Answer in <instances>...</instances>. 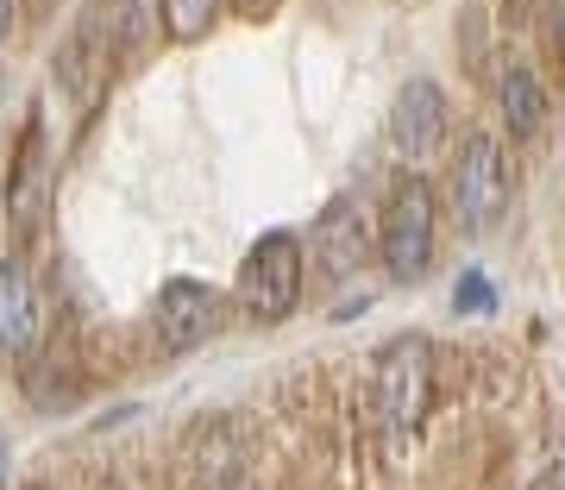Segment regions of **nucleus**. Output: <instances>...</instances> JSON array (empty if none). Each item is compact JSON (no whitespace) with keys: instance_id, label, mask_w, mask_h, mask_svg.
<instances>
[{"instance_id":"nucleus-1","label":"nucleus","mask_w":565,"mask_h":490,"mask_svg":"<svg viewBox=\"0 0 565 490\" xmlns=\"http://www.w3.org/2000/svg\"><path fill=\"white\" fill-rule=\"evenodd\" d=\"M434 245H440V202L422 177H403L390 189L384 221H377V252H384V270L396 284H415L434 265Z\"/></svg>"},{"instance_id":"nucleus-2","label":"nucleus","mask_w":565,"mask_h":490,"mask_svg":"<svg viewBox=\"0 0 565 490\" xmlns=\"http://www.w3.org/2000/svg\"><path fill=\"white\" fill-rule=\"evenodd\" d=\"M515 195V170L497 132H465L459 158H452V214L465 221V233H490L509 214Z\"/></svg>"},{"instance_id":"nucleus-3","label":"nucleus","mask_w":565,"mask_h":490,"mask_svg":"<svg viewBox=\"0 0 565 490\" xmlns=\"http://www.w3.org/2000/svg\"><path fill=\"white\" fill-rule=\"evenodd\" d=\"M302 270H308V258H302L296 233H264L239 265V308L264 327L289 321L296 302H302Z\"/></svg>"},{"instance_id":"nucleus-4","label":"nucleus","mask_w":565,"mask_h":490,"mask_svg":"<svg viewBox=\"0 0 565 490\" xmlns=\"http://www.w3.org/2000/svg\"><path fill=\"white\" fill-rule=\"evenodd\" d=\"M377 408H384L390 440H408L427 422V408H434V347L422 333H403L377 352Z\"/></svg>"},{"instance_id":"nucleus-5","label":"nucleus","mask_w":565,"mask_h":490,"mask_svg":"<svg viewBox=\"0 0 565 490\" xmlns=\"http://www.w3.org/2000/svg\"><path fill=\"white\" fill-rule=\"evenodd\" d=\"M151 327H158L163 352H195L202 340H214V327H221V289L195 284V277H170V284L158 289Z\"/></svg>"},{"instance_id":"nucleus-6","label":"nucleus","mask_w":565,"mask_h":490,"mask_svg":"<svg viewBox=\"0 0 565 490\" xmlns=\"http://www.w3.org/2000/svg\"><path fill=\"white\" fill-rule=\"evenodd\" d=\"M390 139H396V151H403L408 163H427L434 151H440L446 139V95L440 82H403L396 88V107H390Z\"/></svg>"},{"instance_id":"nucleus-7","label":"nucleus","mask_w":565,"mask_h":490,"mask_svg":"<svg viewBox=\"0 0 565 490\" xmlns=\"http://www.w3.org/2000/svg\"><path fill=\"white\" fill-rule=\"evenodd\" d=\"M44 340V308H39V289H32V270L20 258H0V352L7 359H32Z\"/></svg>"},{"instance_id":"nucleus-8","label":"nucleus","mask_w":565,"mask_h":490,"mask_svg":"<svg viewBox=\"0 0 565 490\" xmlns=\"http://www.w3.org/2000/svg\"><path fill=\"white\" fill-rule=\"evenodd\" d=\"M44 202H51V158H44V126L32 120L20 139V158L7 170V221L20 233H39Z\"/></svg>"},{"instance_id":"nucleus-9","label":"nucleus","mask_w":565,"mask_h":490,"mask_svg":"<svg viewBox=\"0 0 565 490\" xmlns=\"http://www.w3.org/2000/svg\"><path fill=\"white\" fill-rule=\"evenodd\" d=\"M497 114H503L509 139H534L546 126V88L527 63H503V76H497Z\"/></svg>"},{"instance_id":"nucleus-10","label":"nucleus","mask_w":565,"mask_h":490,"mask_svg":"<svg viewBox=\"0 0 565 490\" xmlns=\"http://www.w3.org/2000/svg\"><path fill=\"white\" fill-rule=\"evenodd\" d=\"M315 252L327 258V270H333V277H352V270H359V258H364V226L352 221V202H333V207H327L321 233H315Z\"/></svg>"},{"instance_id":"nucleus-11","label":"nucleus","mask_w":565,"mask_h":490,"mask_svg":"<svg viewBox=\"0 0 565 490\" xmlns=\"http://www.w3.org/2000/svg\"><path fill=\"white\" fill-rule=\"evenodd\" d=\"M214 20H221V0H163V39L177 44H195Z\"/></svg>"},{"instance_id":"nucleus-12","label":"nucleus","mask_w":565,"mask_h":490,"mask_svg":"<svg viewBox=\"0 0 565 490\" xmlns=\"http://www.w3.org/2000/svg\"><path fill=\"white\" fill-rule=\"evenodd\" d=\"M452 308H459V315H490V308H497V289H490L484 270H465L459 289H452Z\"/></svg>"},{"instance_id":"nucleus-13","label":"nucleus","mask_w":565,"mask_h":490,"mask_svg":"<svg viewBox=\"0 0 565 490\" xmlns=\"http://www.w3.org/2000/svg\"><path fill=\"white\" fill-rule=\"evenodd\" d=\"M546 44H553V63L565 70V0H553V7H546Z\"/></svg>"},{"instance_id":"nucleus-14","label":"nucleus","mask_w":565,"mask_h":490,"mask_svg":"<svg viewBox=\"0 0 565 490\" xmlns=\"http://www.w3.org/2000/svg\"><path fill=\"white\" fill-rule=\"evenodd\" d=\"M534 490H565V466H546L541 478H534Z\"/></svg>"},{"instance_id":"nucleus-15","label":"nucleus","mask_w":565,"mask_h":490,"mask_svg":"<svg viewBox=\"0 0 565 490\" xmlns=\"http://www.w3.org/2000/svg\"><path fill=\"white\" fill-rule=\"evenodd\" d=\"M13 32V0H0V39Z\"/></svg>"},{"instance_id":"nucleus-16","label":"nucleus","mask_w":565,"mask_h":490,"mask_svg":"<svg viewBox=\"0 0 565 490\" xmlns=\"http://www.w3.org/2000/svg\"><path fill=\"white\" fill-rule=\"evenodd\" d=\"M0 490H7V440H0Z\"/></svg>"}]
</instances>
